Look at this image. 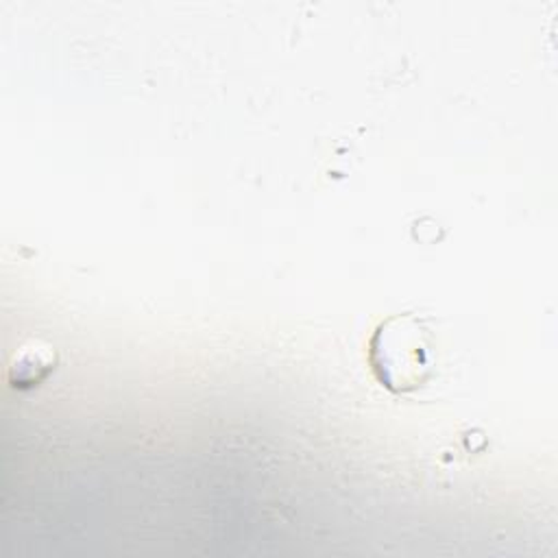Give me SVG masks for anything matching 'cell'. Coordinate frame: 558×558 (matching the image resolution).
I'll list each match as a JSON object with an SVG mask.
<instances>
[{"label": "cell", "mask_w": 558, "mask_h": 558, "mask_svg": "<svg viewBox=\"0 0 558 558\" xmlns=\"http://www.w3.org/2000/svg\"><path fill=\"white\" fill-rule=\"evenodd\" d=\"M429 336L412 314H397L379 323L371 338L368 360L375 377L392 392H408L429 377Z\"/></svg>", "instance_id": "1"}, {"label": "cell", "mask_w": 558, "mask_h": 558, "mask_svg": "<svg viewBox=\"0 0 558 558\" xmlns=\"http://www.w3.org/2000/svg\"><path fill=\"white\" fill-rule=\"evenodd\" d=\"M59 364V355L54 347H50L44 340H28L17 347V351L11 355L7 377L9 384L17 390H31L46 381L48 375Z\"/></svg>", "instance_id": "2"}]
</instances>
